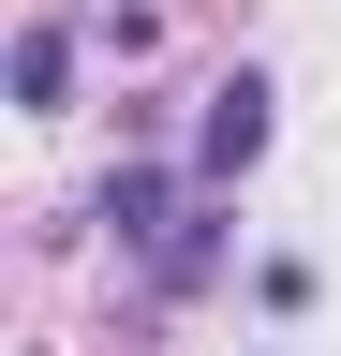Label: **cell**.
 <instances>
[{
  "label": "cell",
  "instance_id": "obj_2",
  "mask_svg": "<svg viewBox=\"0 0 341 356\" xmlns=\"http://www.w3.org/2000/svg\"><path fill=\"white\" fill-rule=\"evenodd\" d=\"M90 222H104L119 252H163V238H178V178H163V163H134V178H104V193H90Z\"/></svg>",
  "mask_w": 341,
  "mask_h": 356
},
{
  "label": "cell",
  "instance_id": "obj_3",
  "mask_svg": "<svg viewBox=\"0 0 341 356\" xmlns=\"http://www.w3.org/2000/svg\"><path fill=\"white\" fill-rule=\"evenodd\" d=\"M223 252H238V222H223V193H208V208L178 222V238L149 252V282H163V297H193V282H208V267H223Z\"/></svg>",
  "mask_w": 341,
  "mask_h": 356
},
{
  "label": "cell",
  "instance_id": "obj_4",
  "mask_svg": "<svg viewBox=\"0 0 341 356\" xmlns=\"http://www.w3.org/2000/svg\"><path fill=\"white\" fill-rule=\"evenodd\" d=\"M60 89H74V30H60V15H30V30H15V104H30V119H60Z\"/></svg>",
  "mask_w": 341,
  "mask_h": 356
},
{
  "label": "cell",
  "instance_id": "obj_1",
  "mask_svg": "<svg viewBox=\"0 0 341 356\" xmlns=\"http://www.w3.org/2000/svg\"><path fill=\"white\" fill-rule=\"evenodd\" d=\"M267 134H282V89H267V74H223V89H208V119H193V178H208V193H238V178L267 163Z\"/></svg>",
  "mask_w": 341,
  "mask_h": 356
}]
</instances>
